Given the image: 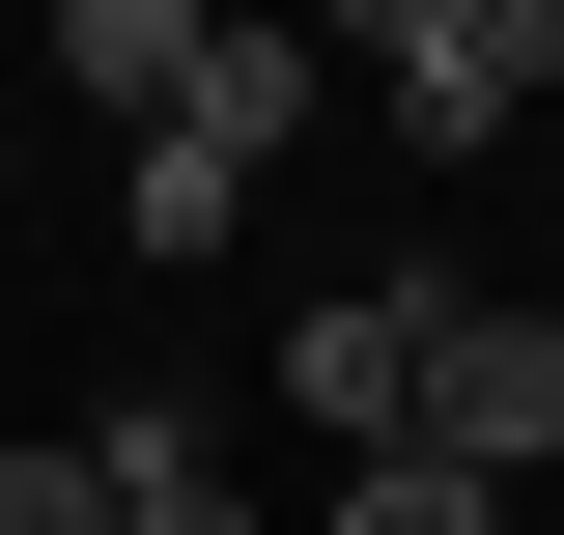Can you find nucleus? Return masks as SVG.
<instances>
[{
    "instance_id": "obj_1",
    "label": "nucleus",
    "mask_w": 564,
    "mask_h": 535,
    "mask_svg": "<svg viewBox=\"0 0 564 535\" xmlns=\"http://www.w3.org/2000/svg\"><path fill=\"white\" fill-rule=\"evenodd\" d=\"M395 451L536 479V451H564V310H480V282H452V310H423V423H395Z\"/></svg>"
},
{
    "instance_id": "obj_2",
    "label": "nucleus",
    "mask_w": 564,
    "mask_h": 535,
    "mask_svg": "<svg viewBox=\"0 0 564 535\" xmlns=\"http://www.w3.org/2000/svg\"><path fill=\"white\" fill-rule=\"evenodd\" d=\"M367 85H395V141H508V113L564 85V0H395Z\"/></svg>"
},
{
    "instance_id": "obj_3",
    "label": "nucleus",
    "mask_w": 564,
    "mask_h": 535,
    "mask_svg": "<svg viewBox=\"0 0 564 535\" xmlns=\"http://www.w3.org/2000/svg\"><path fill=\"white\" fill-rule=\"evenodd\" d=\"M423 310H452V282H339V310H282V395L339 423V451H395V423H423Z\"/></svg>"
},
{
    "instance_id": "obj_4",
    "label": "nucleus",
    "mask_w": 564,
    "mask_h": 535,
    "mask_svg": "<svg viewBox=\"0 0 564 535\" xmlns=\"http://www.w3.org/2000/svg\"><path fill=\"white\" fill-rule=\"evenodd\" d=\"M170 141H226V170H282V141H311V29H198V85H170Z\"/></svg>"
},
{
    "instance_id": "obj_5",
    "label": "nucleus",
    "mask_w": 564,
    "mask_h": 535,
    "mask_svg": "<svg viewBox=\"0 0 564 535\" xmlns=\"http://www.w3.org/2000/svg\"><path fill=\"white\" fill-rule=\"evenodd\" d=\"M85 479H113V535H226V451H198L170 395H113V423H85Z\"/></svg>"
},
{
    "instance_id": "obj_6",
    "label": "nucleus",
    "mask_w": 564,
    "mask_h": 535,
    "mask_svg": "<svg viewBox=\"0 0 564 535\" xmlns=\"http://www.w3.org/2000/svg\"><path fill=\"white\" fill-rule=\"evenodd\" d=\"M113 226H141V254H170V282H198L226 226H254V170H226V141H141V170H113Z\"/></svg>"
},
{
    "instance_id": "obj_7",
    "label": "nucleus",
    "mask_w": 564,
    "mask_h": 535,
    "mask_svg": "<svg viewBox=\"0 0 564 535\" xmlns=\"http://www.w3.org/2000/svg\"><path fill=\"white\" fill-rule=\"evenodd\" d=\"M311 535H508V479H452V451H367V479H339Z\"/></svg>"
},
{
    "instance_id": "obj_8",
    "label": "nucleus",
    "mask_w": 564,
    "mask_h": 535,
    "mask_svg": "<svg viewBox=\"0 0 564 535\" xmlns=\"http://www.w3.org/2000/svg\"><path fill=\"white\" fill-rule=\"evenodd\" d=\"M57 57H85V85H113V113H141V141H170V85H198V29H170V0H85Z\"/></svg>"
},
{
    "instance_id": "obj_9",
    "label": "nucleus",
    "mask_w": 564,
    "mask_h": 535,
    "mask_svg": "<svg viewBox=\"0 0 564 535\" xmlns=\"http://www.w3.org/2000/svg\"><path fill=\"white\" fill-rule=\"evenodd\" d=\"M0 535H113V479H85V423H57V451H0Z\"/></svg>"
}]
</instances>
